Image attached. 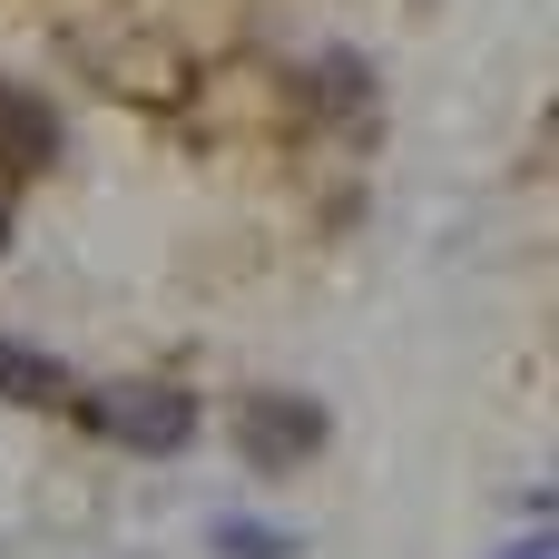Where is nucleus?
Listing matches in <instances>:
<instances>
[{"instance_id":"4","label":"nucleus","mask_w":559,"mask_h":559,"mask_svg":"<svg viewBox=\"0 0 559 559\" xmlns=\"http://www.w3.org/2000/svg\"><path fill=\"white\" fill-rule=\"evenodd\" d=\"M0 403H69V364L0 334Z\"/></svg>"},{"instance_id":"1","label":"nucleus","mask_w":559,"mask_h":559,"mask_svg":"<svg viewBox=\"0 0 559 559\" xmlns=\"http://www.w3.org/2000/svg\"><path fill=\"white\" fill-rule=\"evenodd\" d=\"M79 423L128 442V452H187L197 442V393L177 383H118V393H79Z\"/></svg>"},{"instance_id":"8","label":"nucleus","mask_w":559,"mask_h":559,"mask_svg":"<svg viewBox=\"0 0 559 559\" xmlns=\"http://www.w3.org/2000/svg\"><path fill=\"white\" fill-rule=\"evenodd\" d=\"M0 255H10V197H0Z\"/></svg>"},{"instance_id":"3","label":"nucleus","mask_w":559,"mask_h":559,"mask_svg":"<svg viewBox=\"0 0 559 559\" xmlns=\"http://www.w3.org/2000/svg\"><path fill=\"white\" fill-rule=\"evenodd\" d=\"M49 157H59V108H49L39 88H10V79H0V167L29 177V167H49Z\"/></svg>"},{"instance_id":"7","label":"nucleus","mask_w":559,"mask_h":559,"mask_svg":"<svg viewBox=\"0 0 559 559\" xmlns=\"http://www.w3.org/2000/svg\"><path fill=\"white\" fill-rule=\"evenodd\" d=\"M511 559H559V540H521V550H511Z\"/></svg>"},{"instance_id":"2","label":"nucleus","mask_w":559,"mask_h":559,"mask_svg":"<svg viewBox=\"0 0 559 559\" xmlns=\"http://www.w3.org/2000/svg\"><path fill=\"white\" fill-rule=\"evenodd\" d=\"M324 442H334V423H324L314 393H246V403H236V452H246V472H305Z\"/></svg>"},{"instance_id":"6","label":"nucleus","mask_w":559,"mask_h":559,"mask_svg":"<svg viewBox=\"0 0 559 559\" xmlns=\"http://www.w3.org/2000/svg\"><path fill=\"white\" fill-rule=\"evenodd\" d=\"M305 98H314V108H364V59H344V49L314 59V69H305Z\"/></svg>"},{"instance_id":"5","label":"nucleus","mask_w":559,"mask_h":559,"mask_svg":"<svg viewBox=\"0 0 559 559\" xmlns=\"http://www.w3.org/2000/svg\"><path fill=\"white\" fill-rule=\"evenodd\" d=\"M206 540L216 559H295V531H265V521H216Z\"/></svg>"}]
</instances>
